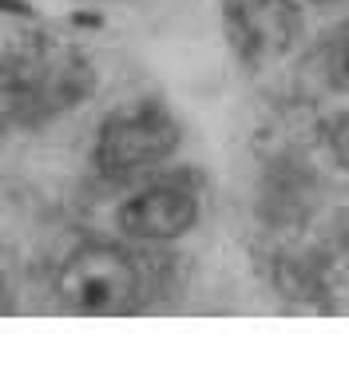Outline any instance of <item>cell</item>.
Wrapping results in <instances>:
<instances>
[{
	"label": "cell",
	"mask_w": 349,
	"mask_h": 365,
	"mask_svg": "<svg viewBox=\"0 0 349 365\" xmlns=\"http://www.w3.org/2000/svg\"><path fill=\"white\" fill-rule=\"evenodd\" d=\"M183 128L163 103H139L123 115L103 119L95 135V167L108 179H131V175L155 171L159 163L179 151Z\"/></svg>",
	"instance_id": "3"
},
{
	"label": "cell",
	"mask_w": 349,
	"mask_h": 365,
	"mask_svg": "<svg viewBox=\"0 0 349 365\" xmlns=\"http://www.w3.org/2000/svg\"><path fill=\"white\" fill-rule=\"evenodd\" d=\"M92 91L88 60L52 44L36 56H16L0 68V103L12 119L60 115Z\"/></svg>",
	"instance_id": "2"
},
{
	"label": "cell",
	"mask_w": 349,
	"mask_h": 365,
	"mask_svg": "<svg viewBox=\"0 0 349 365\" xmlns=\"http://www.w3.org/2000/svg\"><path fill=\"white\" fill-rule=\"evenodd\" d=\"M56 298L68 314H127L139 302V266L115 242H83L56 270Z\"/></svg>",
	"instance_id": "1"
},
{
	"label": "cell",
	"mask_w": 349,
	"mask_h": 365,
	"mask_svg": "<svg viewBox=\"0 0 349 365\" xmlns=\"http://www.w3.org/2000/svg\"><path fill=\"white\" fill-rule=\"evenodd\" d=\"M0 12H4V16H36V9H32V4H28V0H0Z\"/></svg>",
	"instance_id": "8"
},
{
	"label": "cell",
	"mask_w": 349,
	"mask_h": 365,
	"mask_svg": "<svg viewBox=\"0 0 349 365\" xmlns=\"http://www.w3.org/2000/svg\"><path fill=\"white\" fill-rule=\"evenodd\" d=\"M310 4H333V0H310Z\"/></svg>",
	"instance_id": "9"
},
{
	"label": "cell",
	"mask_w": 349,
	"mask_h": 365,
	"mask_svg": "<svg viewBox=\"0 0 349 365\" xmlns=\"http://www.w3.org/2000/svg\"><path fill=\"white\" fill-rule=\"evenodd\" d=\"M199 222V195L191 182L159 179L120 207V230L135 242H174Z\"/></svg>",
	"instance_id": "4"
},
{
	"label": "cell",
	"mask_w": 349,
	"mask_h": 365,
	"mask_svg": "<svg viewBox=\"0 0 349 365\" xmlns=\"http://www.w3.org/2000/svg\"><path fill=\"white\" fill-rule=\"evenodd\" d=\"M330 147H333V159L349 171V115L338 119V128H333V135H330Z\"/></svg>",
	"instance_id": "7"
},
{
	"label": "cell",
	"mask_w": 349,
	"mask_h": 365,
	"mask_svg": "<svg viewBox=\"0 0 349 365\" xmlns=\"http://www.w3.org/2000/svg\"><path fill=\"white\" fill-rule=\"evenodd\" d=\"M226 36L234 52L250 64L274 60L298 36V9L290 0H230Z\"/></svg>",
	"instance_id": "5"
},
{
	"label": "cell",
	"mask_w": 349,
	"mask_h": 365,
	"mask_svg": "<svg viewBox=\"0 0 349 365\" xmlns=\"http://www.w3.org/2000/svg\"><path fill=\"white\" fill-rule=\"evenodd\" d=\"M322 72L333 91L349 96V16L333 28L322 44Z\"/></svg>",
	"instance_id": "6"
}]
</instances>
